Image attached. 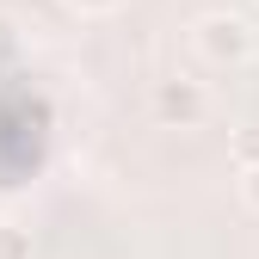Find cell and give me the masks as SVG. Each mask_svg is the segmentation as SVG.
I'll return each mask as SVG.
<instances>
[{
  "label": "cell",
  "mask_w": 259,
  "mask_h": 259,
  "mask_svg": "<svg viewBox=\"0 0 259 259\" xmlns=\"http://www.w3.org/2000/svg\"><path fill=\"white\" fill-rule=\"evenodd\" d=\"M191 44H198V56L210 62V68H241V62L253 56V25L241 13H204L198 25H191Z\"/></svg>",
  "instance_id": "cell-1"
},
{
  "label": "cell",
  "mask_w": 259,
  "mask_h": 259,
  "mask_svg": "<svg viewBox=\"0 0 259 259\" xmlns=\"http://www.w3.org/2000/svg\"><path fill=\"white\" fill-rule=\"evenodd\" d=\"M154 117L167 123V130H198L210 117V87L204 80H185V74L154 80Z\"/></svg>",
  "instance_id": "cell-2"
},
{
  "label": "cell",
  "mask_w": 259,
  "mask_h": 259,
  "mask_svg": "<svg viewBox=\"0 0 259 259\" xmlns=\"http://www.w3.org/2000/svg\"><path fill=\"white\" fill-rule=\"evenodd\" d=\"M229 154H235V167H241V173H247V167H259V123H241V130H235Z\"/></svg>",
  "instance_id": "cell-3"
},
{
  "label": "cell",
  "mask_w": 259,
  "mask_h": 259,
  "mask_svg": "<svg viewBox=\"0 0 259 259\" xmlns=\"http://www.w3.org/2000/svg\"><path fill=\"white\" fill-rule=\"evenodd\" d=\"M0 259H31V229L0 222Z\"/></svg>",
  "instance_id": "cell-4"
},
{
  "label": "cell",
  "mask_w": 259,
  "mask_h": 259,
  "mask_svg": "<svg viewBox=\"0 0 259 259\" xmlns=\"http://www.w3.org/2000/svg\"><path fill=\"white\" fill-rule=\"evenodd\" d=\"M68 7H74V13H87V19H99V13H117L123 0H68Z\"/></svg>",
  "instance_id": "cell-5"
},
{
  "label": "cell",
  "mask_w": 259,
  "mask_h": 259,
  "mask_svg": "<svg viewBox=\"0 0 259 259\" xmlns=\"http://www.w3.org/2000/svg\"><path fill=\"white\" fill-rule=\"evenodd\" d=\"M241 198L259 210V167H247V173H241Z\"/></svg>",
  "instance_id": "cell-6"
}]
</instances>
